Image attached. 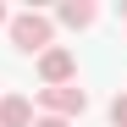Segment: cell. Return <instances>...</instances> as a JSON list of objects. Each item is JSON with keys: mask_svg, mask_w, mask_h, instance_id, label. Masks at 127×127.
Masks as SVG:
<instances>
[{"mask_svg": "<svg viewBox=\"0 0 127 127\" xmlns=\"http://www.w3.org/2000/svg\"><path fill=\"white\" fill-rule=\"evenodd\" d=\"M6 33H11V44L22 50V55H44L55 44V22H50L44 11H17L11 22H6Z\"/></svg>", "mask_w": 127, "mask_h": 127, "instance_id": "6da1fadb", "label": "cell"}, {"mask_svg": "<svg viewBox=\"0 0 127 127\" xmlns=\"http://www.w3.org/2000/svg\"><path fill=\"white\" fill-rule=\"evenodd\" d=\"M39 105H44V116H61L72 122L89 111V89H77V83H61V89H39Z\"/></svg>", "mask_w": 127, "mask_h": 127, "instance_id": "7a4b0ae2", "label": "cell"}, {"mask_svg": "<svg viewBox=\"0 0 127 127\" xmlns=\"http://www.w3.org/2000/svg\"><path fill=\"white\" fill-rule=\"evenodd\" d=\"M39 83L44 89H61V83H77V55L66 44H50L44 55H39Z\"/></svg>", "mask_w": 127, "mask_h": 127, "instance_id": "3957f363", "label": "cell"}, {"mask_svg": "<svg viewBox=\"0 0 127 127\" xmlns=\"http://www.w3.org/2000/svg\"><path fill=\"white\" fill-rule=\"evenodd\" d=\"M50 22H61V28H94V22H99V6H89V0H66Z\"/></svg>", "mask_w": 127, "mask_h": 127, "instance_id": "277c9868", "label": "cell"}, {"mask_svg": "<svg viewBox=\"0 0 127 127\" xmlns=\"http://www.w3.org/2000/svg\"><path fill=\"white\" fill-rule=\"evenodd\" d=\"M0 127H33V99L0 94Z\"/></svg>", "mask_w": 127, "mask_h": 127, "instance_id": "5b68a950", "label": "cell"}, {"mask_svg": "<svg viewBox=\"0 0 127 127\" xmlns=\"http://www.w3.org/2000/svg\"><path fill=\"white\" fill-rule=\"evenodd\" d=\"M111 127H127V94L111 99Z\"/></svg>", "mask_w": 127, "mask_h": 127, "instance_id": "8992f818", "label": "cell"}, {"mask_svg": "<svg viewBox=\"0 0 127 127\" xmlns=\"http://www.w3.org/2000/svg\"><path fill=\"white\" fill-rule=\"evenodd\" d=\"M33 127H72V122H61V116H33Z\"/></svg>", "mask_w": 127, "mask_h": 127, "instance_id": "52a82bcc", "label": "cell"}, {"mask_svg": "<svg viewBox=\"0 0 127 127\" xmlns=\"http://www.w3.org/2000/svg\"><path fill=\"white\" fill-rule=\"evenodd\" d=\"M6 22H11V11H6V6H0V28H6Z\"/></svg>", "mask_w": 127, "mask_h": 127, "instance_id": "ba28073f", "label": "cell"}, {"mask_svg": "<svg viewBox=\"0 0 127 127\" xmlns=\"http://www.w3.org/2000/svg\"><path fill=\"white\" fill-rule=\"evenodd\" d=\"M122 17H127V0H122Z\"/></svg>", "mask_w": 127, "mask_h": 127, "instance_id": "9c48e42d", "label": "cell"}]
</instances>
